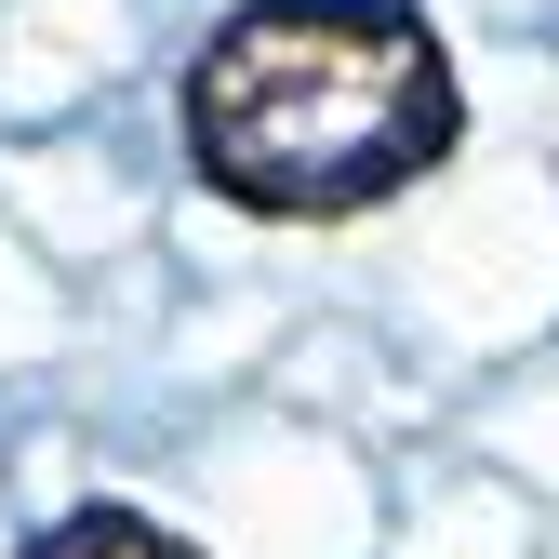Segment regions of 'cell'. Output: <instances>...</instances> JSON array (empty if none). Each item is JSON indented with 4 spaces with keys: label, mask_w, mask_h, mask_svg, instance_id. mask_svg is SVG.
I'll list each match as a JSON object with an SVG mask.
<instances>
[{
    "label": "cell",
    "mask_w": 559,
    "mask_h": 559,
    "mask_svg": "<svg viewBox=\"0 0 559 559\" xmlns=\"http://www.w3.org/2000/svg\"><path fill=\"white\" fill-rule=\"evenodd\" d=\"M27 559H200V546H187V533H160L147 507H67Z\"/></svg>",
    "instance_id": "7a4b0ae2"
},
{
    "label": "cell",
    "mask_w": 559,
    "mask_h": 559,
    "mask_svg": "<svg viewBox=\"0 0 559 559\" xmlns=\"http://www.w3.org/2000/svg\"><path fill=\"white\" fill-rule=\"evenodd\" d=\"M466 133L453 53L413 0H240L187 67V160L266 227H346Z\"/></svg>",
    "instance_id": "6da1fadb"
}]
</instances>
